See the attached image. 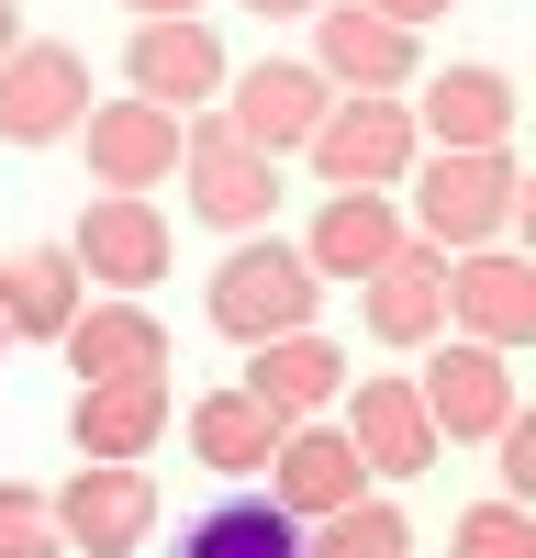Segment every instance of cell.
<instances>
[{
  "label": "cell",
  "mask_w": 536,
  "mask_h": 558,
  "mask_svg": "<svg viewBox=\"0 0 536 558\" xmlns=\"http://www.w3.org/2000/svg\"><path fill=\"white\" fill-rule=\"evenodd\" d=\"M525 223V168H514V146H436L425 157V179H414V235L425 246H503Z\"/></svg>",
  "instance_id": "obj_1"
},
{
  "label": "cell",
  "mask_w": 536,
  "mask_h": 558,
  "mask_svg": "<svg viewBox=\"0 0 536 558\" xmlns=\"http://www.w3.org/2000/svg\"><path fill=\"white\" fill-rule=\"evenodd\" d=\"M302 157H313L325 191H402L414 157H425V134H414V112H402V89H336V112L313 123Z\"/></svg>",
  "instance_id": "obj_2"
},
{
  "label": "cell",
  "mask_w": 536,
  "mask_h": 558,
  "mask_svg": "<svg viewBox=\"0 0 536 558\" xmlns=\"http://www.w3.org/2000/svg\"><path fill=\"white\" fill-rule=\"evenodd\" d=\"M179 179L212 235H268V213H280V157H257L223 112H179Z\"/></svg>",
  "instance_id": "obj_3"
},
{
  "label": "cell",
  "mask_w": 536,
  "mask_h": 558,
  "mask_svg": "<svg viewBox=\"0 0 536 558\" xmlns=\"http://www.w3.org/2000/svg\"><path fill=\"white\" fill-rule=\"evenodd\" d=\"M212 336H235V347H257V336H291V324H313V302H325V279L302 268V246H280V235H235V257L212 268Z\"/></svg>",
  "instance_id": "obj_4"
},
{
  "label": "cell",
  "mask_w": 536,
  "mask_h": 558,
  "mask_svg": "<svg viewBox=\"0 0 536 558\" xmlns=\"http://www.w3.org/2000/svg\"><path fill=\"white\" fill-rule=\"evenodd\" d=\"M68 257H78V279H101V291H123V302H146L157 279H168V213L146 202V191H101V202H78V223H68Z\"/></svg>",
  "instance_id": "obj_5"
},
{
  "label": "cell",
  "mask_w": 536,
  "mask_h": 558,
  "mask_svg": "<svg viewBox=\"0 0 536 558\" xmlns=\"http://www.w3.org/2000/svg\"><path fill=\"white\" fill-rule=\"evenodd\" d=\"M78 112H89V57L23 34L0 57V146H57V134H78Z\"/></svg>",
  "instance_id": "obj_6"
},
{
  "label": "cell",
  "mask_w": 536,
  "mask_h": 558,
  "mask_svg": "<svg viewBox=\"0 0 536 558\" xmlns=\"http://www.w3.org/2000/svg\"><path fill=\"white\" fill-rule=\"evenodd\" d=\"M45 502H57V536L89 547V558H134V547L157 536V481H146V458H134V470H123V458H78V481L45 492Z\"/></svg>",
  "instance_id": "obj_7"
},
{
  "label": "cell",
  "mask_w": 536,
  "mask_h": 558,
  "mask_svg": "<svg viewBox=\"0 0 536 558\" xmlns=\"http://www.w3.org/2000/svg\"><path fill=\"white\" fill-rule=\"evenodd\" d=\"M235 101H223V123L246 134L257 157H291V146H313V123L336 112V78L313 68V57H257L246 78H223Z\"/></svg>",
  "instance_id": "obj_8"
},
{
  "label": "cell",
  "mask_w": 536,
  "mask_h": 558,
  "mask_svg": "<svg viewBox=\"0 0 536 558\" xmlns=\"http://www.w3.org/2000/svg\"><path fill=\"white\" fill-rule=\"evenodd\" d=\"M447 324H459L470 347H525L536 336V257L514 246H459L447 257Z\"/></svg>",
  "instance_id": "obj_9"
},
{
  "label": "cell",
  "mask_w": 536,
  "mask_h": 558,
  "mask_svg": "<svg viewBox=\"0 0 536 558\" xmlns=\"http://www.w3.org/2000/svg\"><path fill=\"white\" fill-rule=\"evenodd\" d=\"M302 23H313V68L336 89H414L425 78L414 23H380L369 0H325V12H302Z\"/></svg>",
  "instance_id": "obj_10"
},
{
  "label": "cell",
  "mask_w": 536,
  "mask_h": 558,
  "mask_svg": "<svg viewBox=\"0 0 536 558\" xmlns=\"http://www.w3.org/2000/svg\"><path fill=\"white\" fill-rule=\"evenodd\" d=\"M123 78H134V101H157V112H202L235 68H223V34L202 12H168V23H134Z\"/></svg>",
  "instance_id": "obj_11"
},
{
  "label": "cell",
  "mask_w": 536,
  "mask_h": 558,
  "mask_svg": "<svg viewBox=\"0 0 536 558\" xmlns=\"http://www.w3.org/2000/svg\"><path fill=\"white\" fill-rule=\"evenodd\" d=\"M336 413H346V447H357V470H369V481H425L436 447H447L436 413L414 402V380H346Z\"/></svg>",
  "instance_id": "obj_12"
},
{
  "label": "cell",
  "mask_w": 536,
  "mask_h": 558,
  "mask_svg": "<svg viewBox=\"0 0 536 558\" xmlns=\"http://www.w3.org/2000/svg\"><path fill=\"white\" fill-rule=\"evenodd\" d=\"M414 402L436 413V436H447V447H480V436L514 413V357H503V347H470V336H436Z\"/></svg>",
  "instance_id": "obj_13"
},
{
  "label": "cell",
  "mask_w": 536,
  "mask_h": 558,
  "mask_svg": "<svg viewBox=\"0 0 536 558\" xmlns=\"http://www.w3.org/2000/svg\"><path fill=\"white\" fill-rule=\"evenodd\" d=\"M268 502H280L291 525H325L336 502H357L369 492V470H357V447H346V425H325V413H313V425H280V447H268Z\"/></svg>",
  "instance_id": "obj_14"
},
{
  "label": "cell",
  "mask_w": 536,
  "mask_h": 558,
  "mask_svg": "<svg viewBox=\"0 0 536 558\" xmlns=\"http://www.w3.org/2000/svg\"><path fill=\"white\" fill-rule=\"evenodd\" d=\"M78 146H89V179H101V191H157V179H179V112L123 89V101L78 112Z\"/></svg>",
  "instance_id": "obj_15"
},
{
  "label": "cell",
  "mask_w": 536,
  "mask_h": 558,
  "mask_svg": "<svg viewBox=\"0 0 536 558\" xmlns=\"http://www.w3.org/2000/svg\"><path fill=\"white\" fill-rule=\"evenodd\" d=\"M357 313H369V336H380V347H436V336H447V246L402 235L391 268L357 279Z\"/></svg>",
  "instance_id": "obj_16"
},
{
  "label": "cell",
  "mask_w": 536,
  "mask_h": 558,
  "mask_svg": "<svg viewBox=\"0 0 536 558\" xmlns=\"http://www.w3.org/2000/svg\"><path fill=\"white\" fill-rule=\"evenodd\" d=\"M235 391H257L280 425H313V413H336V391H346V347L313 336V324H291V336H257Z\"/></svg>",
  "instance_id": "obj_17"
},
{
  "label": "cell",
  "mask_w": 536,
  "mask_h": 558,
  "mask_svg": "<svg viewBox=\"0 0 536 558\" xmlns=\"http://www.w3.org/2000/svg\"><path fill=\"white\" fill-rule=\"evenodd\" d=\"M414 235V223H402V202L391 191H325V213L302 223V268L313 279H369V268H391V246Z\"/></svg>",
  "instance_id": "obj_18"
},
{
  "label": "cell",
  "mask_w": 536,
  "mask_h": 558,
  "mask_svg": "<svg viewBox=\"0 0 536 558\" xmlns=\"http://www.w3.org/2000/svg\"><path fill=\"white\" fill-rule=\"evenodd\" d=\"M68 368H78V391H101V380H146V368H168V324L146 313V302H78L68 313Z\"/></svg>",
  "instance_id": "obj_19"
},
{
  "label": "cell",
  "mask_w": 536,
  "mask_h": 558,
  "mask_svg": "<svg viewBox=\"0 0 536 558\" xmlns=\"http://www.w3.org/2000/svg\"><path fill=\"white\" fill-rule=\"evenodd\" d=\"M414 112L425 146H514V78L503 68H447L425 78V101H402Z\"/></svg>",
  "instance_id": "obj_20"
},
{
  "label": "cell",
  "mask_w": 536,
  "mask_h": 558,
  "mask_svg": "<svg viewBox=\"0 0 536 558\" xmlns=\"http://www.w3.org/2000/svg\"><path fill=\"white\" fill-rule=\"evenodd\" d=\"M168 436V368H146V380H101V391H78V413H68V447L78 458H146Z\"/></svg>",
  "instance_id": "obj_21"
},
{
  "label": "cell",
  "mask_w": 536,
  "mask_h": 558,
  "mask_svg": "<svg viewBox=\"0 0 536 558\" xmlns=\"http://www.w3.org/2000/svg\"><path fill=\"white\" fill-rule=\"evenodd\" d=\"M78 302H89V279H78L68 246H12L0 257V324H12L23 347H57Z\"/></svg>",
  "instance_id": "obj_22"
},
{
  "label": "cell",
  "mask_w": 536,
  "mask_h": 558,
  "mask_svg": "<svg viewBox=\"0 0 536 558\" xmlns=\"http://www.w3.org/2000/svg\"><path fill=\"white\" fill-rule=\"evenodd\" d=\"M268 447H280V413H268L257 391H202V402H191V458H202V470L257 481Z\"/></svg>",
  "instance_id": "obj_23"
},
{
  "label": "cell",
  "mask_w": 536,
  "mask_h": 558,
  "mask_svg": "<svg viewBox=\"0 0 536 558\" xmlns=\"http://www.w3.org/2000/svg\"><path fill=\"white\" fill-rule=\"evenodd\" d=\"M179 558H302V525L268 492H235V502H212V514L179 525Z\"/></svg>",
  "instance_id": "obj_24"
},
{
  "label": "cell",
  "mask_w": 536,
  "mask_h": 558,
  "mask_svg": "<svg viewBox=\"0 0 536 558\" xmlns=\"http://www.w3.org/2000/svg\"><path fill=\"white\" fill-rule=\"evenodd\" d=\"M302 558H414V525H402L391 492H357L325 525H302Z\"/></svg>",
  "instance_id": "obj_25"
},
{
  "label": "cell",
  "mask_w": 536,
  "mask_h": 558,
  "mask_svg": "<svg viewBox=\"0 0 536 558\" xmlns=\"http://www.w3.org/2000/svg\"><path fill=\"white\" fill-rule=\"evenodd\" d=\"M447 558H536V514L491 492V502H470V514L447 525Z\"/></svg>",
  "instance_id": "obj_26"
},
{
  "label": "cell",
  "mask_w": 536,
  "mask_h": 558,
  "mask_svg": "<svg viewBox=\"0 0 536 558\" xmlns=\"http://www.w3.org/2000/svg\"><path fill=\"white\" fill-rule=\"evenodd\" d=\"M0 558H68L57 502H45L34 481H0Z\"/></svg>",
  "instance_id": "obj_27"
},
{
  "label": "cell",
  "mask_w": 536,
  "mask_h": 558,
  "mask_svg": "<svg viewBox=\"0 0 536 558\" xmlns=\"http://www.w3.org/2000/svg\"><path fill=\"white\" fill-rule=\"evenodd\" d=\"M369 12H380V23H414V34H425V23L447 12V0H369Z\"/></svg>",
  "instance_id": "obj_28"
},
{
  "label": "cell",
  "mask_w": 536,
  "mask_h": 558,
  "mask_svg": "<svg viewBox=\"0 0 536 558\" xmlns=\"http://www.w3.org/2000/svg\"><path fill=\"white\" fill-rule=\"evenodd\" d=\"M246 12H268V23H302V12H325V0H246Z\"/></svg>",
  "instance_id": "obj_29"
},
{
  "label": "cell",
  "mask_w": 536,
  "mask_h": 558,
  "mask_svg": "<svg viewBox=\"0 0 536 558\" xmlns=\"http://www.w3.org/2000/svg\"><path fill=\"white\" fill-rule=\"evenodd\" d=\"M134 23H168V12H202V0H123Z\"/></svg>",
  "instance_id": "obj_30"
},
{
  "label": "cell",
  "mask_w": 536,
  "mask_h": 558,
  "mask_svg": "<svg viewBox=\"0 0 536 558\" xmlns=\"http://www.w3.org/2000/svg\"><path fill=\"white\" fill-rule=\"evenodd\" d=\"M12 45H23V0H0V57H12Z\"/></svg>",
  "instance_id": "obj_31"
},
{
  "label": "cell",
  "mask_w": 536,
  "mask_h": 558,
  "mask_svg": "<svg viewBox=\"0 0 536 558\" xmlns=\"http://www.w3.org/2000/svg\"><path fill=\"white\" fill-rule=\"evenodd\" d=\"M0 347H12V324H0Z\"/></svg>",
  "instance_id": "obj_32"
}]
</instances>
